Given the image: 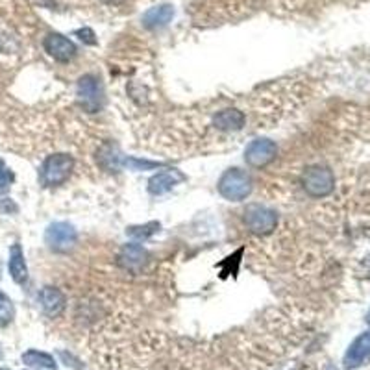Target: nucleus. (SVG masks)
Instances as JSON below:
<instances>
[{"label":"nucleus","instance_id":"obj_22","mask_svg":"<svg viewBox=\"0 0 370 370\" xmlns=\"http://www.w3.org/2000/svg\"><path fill=\"white\" fill-rule=\"evenodd\" d=\"M367 322H369V324H370V313H369V317H367Z\"/></svg>","mask_w":370,"mask_h":370},{"label":"nucleus","instance_id":"obj_21","mask_svg":"<svg viewBox=\"0 0 370 370\" xmlns=\"http://www.w3.org/2000/svg\"><path fill=\"white\" fill-rule=\"evenodd\" d=\"M104 2H108V4H119L122 0H104Z\"/></svg>","mask_w":370,"mask_h":370},{"label":"nucleus","instance_id":"obj_6","mask_svg":"<svg viewBox=\"0 0 370 370\" xmlns=\"http://www.w3.org/2000/svg\"><path fill=\"white\" fill-rule=\"evenodd\" d=\"M244 224L249 226V230L252 233L267 235V233H271L272 230L276 228L278 217L271 208L254 204L250 205L249 210H246V213H244Z\"/></svg>","mask_w":370,"mask_h":370},{"label":"nucleus","instance_id":"obj_15","mask_svg":"<svg viewBox=\"0 0 370 370\" xmlns=\"http://www.w3.org/2000/svg\"><path fill=\"white\" fill-rule=\"evenodd\" d=\"M10 274L15 283H24L28 280V269L24 254L19 244H13L10 250Z\"/></svg>","mask_w":370,"mask_h":370},{"label":"nucleus","instance_id":"obj_24","mask_svg":"<svg viewBox=\"0 0 370 370\" xmlns=\"http://www.w3.org/2000/svg\"><path fill=\"white\" fill-rule=\"evenodd\" d=\"M2 370H6V369H2Z\"/></svg>","mask_w":370,"mask_h":370},{"label":"nucleus","instance_id":"obj_8","mask_svg":"<svg viewBox=\"0 0 370 370\" xmlns=\"http://www.w3.org/2000/svg\"><path fill=\"white\" fill-rule=\"evenodd\" d=\"M44 50L49 52V56H52L56 61H71L76 56V47L72 43L71 39H67L61 33H49L44 37Z\"/></svg>","mask_w":370,"mask_h":370},{"label":"nucleus","instance_id":"obj_4","mask_svg":"<svg viewBox=\"0 0 370 370\" xmlns=\"http://www.w3.org/2000/svg\"><path fill=\"white\" fill-rule=\"evenodd\" d=\"M76 100L83 111H87V113H96V111L102 108V102H104L99 80L94 76H91V74L80 78L76 87Z\"/></svg>","mask_w":370,"mask_h":370},{"label":"nucleus","instance_id":"obj_10","mask_svg":"<svg viewBox=\"0 0 370 370\" xmlns=\"http://www.w3.org/2000/svg\"><path fill=\"white\" fill-rule=\"evenodd\" d=\"M37 302L44 315L50 317V319L60 317L63 313V310H65V296H63L60 289L56 287L41 289L37 294Z\"/></svg>","mask_w":370,"mask_h":370},{"label":"nucleus","instance_id":"obj_16","mask_svg":"<svg viewBox=\"0 0 370 370\" xmlns=\"http://www.w3.org/2000/svg\"><path fill=\"white\" fill-rule=\"evenodd\" d=\"M22 363L32 369H47L56 370V361L52 355L44 354V352H37V350H28L22 354Z\"/></svg>","mask_w":370,"mask_h":370},{"label":"nucleus","instance_id":"obj_3","mask_svg":"<svg viewBox=\"0 0 370 370\" xmlns=\"http://www.w3.org/2000/svg\"><path fill=\"white\" fill-rule=\"evenodd\" d=\"M302 185H304L305 193L321 199V196L332 193L333 187H335V178L328 167H310L302 176Z\"/></svg>","mask_w":370,"mask_h":370},{"label":"nucleus","instance_id":"obj_7","mask_svg":"<svg viewBox=\"0 0 370 370\" xmlns=\"http://www.w3.org/2000/svg\"><path fill=\"white\" fill-rule=\"evenodd\" d=\"M278 154L276 143L271 139H255L244 150V161L254 169H261L271 163Z\"/></svg>","mask_w":370,"mask_h":370},{"label":"nucleus","instance_id":"obj_2","mask_svg":"<svg viewBox=\"0 0 370 370\" xmlns=\"http://www.w3.org/2000/svg\"><path fill=\"white\" fill-rule=\"evenodd\" d=\"M72 167H74V161L69 154L49 155L41 167V172H39L41 183L47 187L61 185L63 182H67V178L71 176Z\"/></svg>","mask_w":370,"mask_h":370},{"label":"nucleus","instance_id":"obj_17","mask_svg":"<svg viewBox=\"0 0 370 370\" xmlns=\"http://www.w3.org/2000/svg\"><path fill=\"white\" fill-rule=\"evenodd\" d=\"M158 230H160V224H158V222H149V224H143V226L128 228L126 233L130 237L141 241V239H149L150 235H154Z\"/></svg>","mask_w":370,"mask_h":370},{"label":"nucleus","instance_id":"obj_11","mask_svg":"<svg viewBox=\"0 0 370 370\" xmlns=\"http://www.w3.org/2000/svg\"><path fill=\"white\" fill-rule=\"evenodd\" d=\"M370 360V332L355 339L344 355V369L354 370Z\"/></svg>","mask_w":370,"mask_h":370},{"label":"nucleus","instance_id":"obj_1","mask_svg":"<svg viewBox=\"0 0 370 370\" xmlns=\"http://www.w3.org/2000/svg\"><path fill=\"white\" fill-rule=\"evenodd\" d=\"M219 193L230 202H241L252 193V178L241 169H230L219 180Z\"/></svg>","mask_w":370,"mask_h":370},{"label":"nucleus","instance_id":"obj_13","mask_svg":"<svg viewBox=\"0 0 370 370\" xmlns=\"http://www.w3.org/2000/svg\"><path fill=\"white\" fill-rule=\"evenodd\" d=\"M213 126L221 132H235V130H241L244 126V115L239 110H228L219 111L215 117H213Z\"/></svg>","mask_w":370,"mask_h":370},{"label":"nucleus","instance_id":"obj_19","mask_svg":"<svg viewBox=\"0 0 370 370\" xmlns=\"http://www.w3.org/2000/svg\"><path fill=\"white\" fill-rule=\"evenodd\" d=\"M10 182H11L10 171H8V169H4V167H2V163H0V193L10 187Z\"/></svg>","mask_w":370,"mask_h":370},{"label":"nucleus","instance_id":"obj_20","mask_svg":"<svg viewBox=\"0 0 370 370\" xmlns=\"http://www.w3.org/2000/svg\"><path fill=\"white\" fill-rule=\"evenodd\" d=\"M78 35H82V41H85V43H89V44L96 43V39H93L94 33L91 32V30H87V28H85V30H80Z\"/></svg>","mask_w":370,"mask_h":370},{"label":"nucleus","instance_id":"obj_18","mask_svg":"<svg viewBox=\"0 0 370 370\" xmlns=\"http://www.w3.org/2000/svg\"><path fill=\"white\" fill-rule=\"evenodd\" d=\"M13 317H15V310L11 300L0 291V326H8L13 321Z\"/></svg>","mask_w":370,"mask_h":370},{"label":"nucleus","instance_id":"obj_9","mask_svg":"<svg viewBox=\"0 0 370 370\" xmlns=\"http://www.w3.org/2000/svg\"><path fill=\"white\" fill-rule=\"evenodd\" d=\"M146 260H149V254L146 250L141 246V244H126L122 246V250L119 252V258H117V263L128 272H137L143 271V267L146 265Z\"/></svg>","mask_w":370,"mask_h":370},{"label":"nucleus","instance_id":"obj_14","mask_svg":"<svg viewBox=\"0 0 370 370\" xmlns=\"http://www.w3.org/2000/svg\"><path fill=\"white\" fill-rule=\"evenodd\" d=\"M183 176L178 174L176 171H169V172H158L155 176L150 178L149 182V191L152 194H165L169 193L178 182H182Z\"/></svg>","mask_w":370,"mask_h":370},{"label":"nucleus","instance_id":"obj_5","mask_svg":"<svg viewBox=\"0 0 370 370\" xmlns=\"http://www.w3.org/2000/svg\"><path fill=\"white\" fill-rule=\"evenodd\" d=\"M76 239V230L71 224H67V222H54L44 232V243H47V246L52 252H60V254L74 249Z\"/></svg>","mask_w":370,"mask_h":370},{"label":"nucleus","instance_id":"obj_12","mask_svg":"<svg viewBox=\"0 0 370 370\" xmlns=\"http://www.w3.org/2000/svg\"><path fill=\"white\" fill-rule=\"evenodd\" d=\"M172 17H174V8L171 4H160L150 8L141 21H143V26L149 30H160L172 21Z\"/></svg>","mask_w":370,"mask_h":370},{"label":"nucleus","instance_id":"obj_23","mask_svg":"<svg viewBox=\"0 0 370 370\" xmlns=\"http://www.w3.org/2000/svg\"><path fill=\"white\" fill-rule=\"evenodd\" d=\"M0 358H2V352H0Z\"/></svg>","mask_w":370,"mask_h":370}]
</instances>
